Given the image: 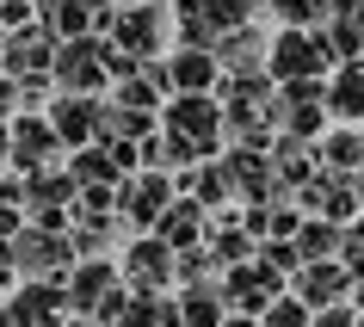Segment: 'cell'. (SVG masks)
Returning <instances> with one entry per match:
<instances>
[{
    "mask_svg": "<svg viewBox=\"0 0 364 327\" xmlns=\"http://www.w3.org/2000/svg\"><path fill=\"white\" fill-rule=\"evenodd\" d=\"M161 136L186 142L198 161H216V154H223V142H229L223 99H216V93H173L167 112H161Z\"/></svg>",
    "mask_w": 364,
    "mask_h": 327,
    "instance_id": "1",
    "label": "cell"
},
{
    "mask_svg": "<svg viewBox=\"0 0 364 327\" xmlns=\"http://www.w3.org/2000/svg\"><path fill=\"white\" fill-rule=\"evenodd\" d=\"M253 25V0H173V38L186 50H223Z\"/></svg>",
    "mask_w": 364,
    "mask_h": 327,
    "instance_id": "2",
    "label": "cell"
},
{
    "mask_svg": "<svg viewBox=\"0 0 364 327\" xmlns=\"http://www.w3.org/2000/svg\"><path fill=\"white\" fill-rule=\"evenodd\" d=\"M105 38H112V50H124L130 62H161V50H167V38H173V6L167 0L117 6L112 25H105Z\"/></svg>",
    "mask_w": 364,
    "mask_h": 327,
    "instance_id": "3",
    "label": "cell"
},
{
    "mask_svg": "<svg viewBox=\"0 0 364 327\" xmlns=\"http://www.w3.org/2000/svg\"><path fill=\"white\" fill-rule=\"evenodd\" d=\"M112 80H117V50H112V38H68V43L56 50V93L105 99Z\"/></svg>",
    "mask_w": 364,
    "mask_h": 327,
    "instance_id": "4",
    "label": "cell"
},
{
    "mask_svg": "<svg viewBox=\"0 0 364 327\" xmlns=\"http://www.w3.org/2000/svg\"><path fill=\"white\" fill-rule=\"evenodd\" d=\"M333 68H340V56H333V43L321 38V25H315V31H278V38H272L266 75L278 80V87H290V80H327Z\"/></svg>",
    "mask_w": 364,
    "mask_h": 327,
    "instance_id": "5",
    "label": "cell"
},
{
    "mask_svg": "<svg viewBox=\"0 0 364 327\" xmlns=\"http://www.w3.org/2000/svg\"><path fill=\"white\" fill-rule=\"evenodd\" d=\"M173 204H179V179L173 173H136L117 186V223L136 235H154Z\"/></svg>",
    "mask_w": 364,
    "mask_h": 327,
    "instance_id": "6",
    "label": "cell"
},
{
    "mask_svg": "<svg viewBox=\"0 0 364 327\" xmlns=\"http://www.w3.org/2000/svg\"><path fill=\"white\" fill-rule=\"evenodd\" d=\"M13 253H19V278H50V284H68V272L80 266L75 241L56 235V229H38V223L13 241Z\"/></svg>",
    "mask_w": 364,
    "mask_h": 327,
    "instance_id": "7",
    "label": "cell"
},
{
    "mask_svg": "<svg viewBox=\"0 0 364 327\" xmlns=\"http://www.w3.org/2000/svg\"><path fill=\"white\" fill-rule=\"evenodd\" d=\"M124 266L117 259H80L75 272H68V303H75V315H87V321H105V309L124 296Z\"/></svg>",
    "mask_w": 364,
    "mask_h": 327,
    "instance_id": "8",
    "label": "cell"
},
{
    "mask_svg": "<svg viewBox=\"0 0 364 327\" xmlns=\"http://www.w3.org/2000/svg\"><path fill=\"white\" fill-rule=\"evenodd\" d=\"M290 290V278H278V272L266 266V259H247V266H229L223 272V296H229V315H266L278 296Z\"/></svg>",
    "mask_w": 364,
    "mask_h": 327,
    "instance_id": "9",
    "label": "cell"
},
{
    "mask_svg": "<svg viewBox=\"0 0 364 327\" xmlns=\"http://www.w3.org/2000/svg\"><path fill=\"white\" fill-rule=\"evenodd\" d=\"M278 136H303V142H321L327 136V80H290V87H278Z\"/></svg>",
    "mask_w": 364,
    "mask_h": 327,
    "instance_id": "10",
    "label": "cell"
},
{
    "mask_svg": "<svg viewBox=\"0 0 364 327\" xmlns=\"http://www.w3.org/2000/svg\"><path fill=\"white\" fill-rule=\"evenodd\" d=\"M117 266H124V284H130V290H154V296H167V284H179V253H173L161 235H136Z\"/></svg>",
    "mask_w": 364,
    "mask_h": 327,
    "instance_id": "11",
    "label": "cell"
},
{
    "mask_svg": "<svg viewBox=\"0 0 364 327\" xmlns=\"http://www.w3.org/2000/svg\"><path fill=\"white\" fill-rule=\"evenodd\" d=\"M62 161V136H56V124L43 112H25V117H13V173L19 179H31V173H43V167H56Z\"/></svg>",
    "mask_w": 364,
    "mask_h": 327,
    "instance_id": "12",
    "label": "cell"
},
{
    "mask_svg": "<svg viewBox=\"0 0 364 327\" xmlns=\"http://www.w3.org/2000/svg\"><path fill=\"white\" fill-rule=\"evenodd\" d=\"M43 117L56 124V136H62V149H68V154L93 149L99 136H105V99H87V93H56Z\"/></svg>",
    "mask_w": 364,
    "mask_h": 327,
    "instance_id": "13",
    "label": "cell"
},
{
    "mask_svg": "<svg viewBox=\"0 0 364 327\" xmlns=\"http://www.w3.org/2000/svg\"><path fill=\"white\" fill-rule=\"evenodd\" d=\"M6 303H13V321H19V327H68V321H75L68 284H50V278H25Z\"/></svg>",
    "mask_w": 364,
    "mask_h": 327,
    "instance_id": "14",
    "label": "cell"
},
{
    "mask_svg": "<svg viewBox=\"0 0 364 327\" xmlns=\"http://www.w3.org/2000/svg\"><path fill=\"white\" fill-rule=\"evenodd\" d=\"M56 50H62L56 31H50V25H31V31H13V38H6V56H0V68H6L13 80L56 75Z\"/></svg>",
    "mask_w": 364,
    "mask_h": 327,
    "instance_id": "15",
    "label": "cell"
},
{
    "mask_svg": "<svg viewBox=\"0 0 364 327\" xmlns=\"http://www.w3.org/2000/svg\"><path fill=\"white\" fill-rule=\"evenodd\" d=\"M38 13H43V25L68 43V38H105V25H112L117 6L112 0H38Z\"/></svg>",
    "mask_w": 364,
    "mask_h": 327,
    "instance_id": "16",
    "label": "cell"
},
{
    "mask_svg": "<svg viewBox=\"0 0 364 327\" xmlns=\"http://www.w3.org/2000/svg\"><path fill=\"white\" fill-rule=\"evenodd\" d=\"M352 284H358V278H352L340 259H321V266H303L290 278V296H303V303L321 315V309H340L346 296H352Z\"/></svg>",
    "mask_w": 364,
    "mask_h": 327,
    "instance_id": "17",
    "label": "cell"
},
{
    "mask_svg": "<svg viewBox=\"0 0 364 327\" xmlns=\"http://www.w3.org/2000/svg\"><path fill=\"white\" fill-rule=\"evenodd\" d=\"M167 75H173V93H223V56L216 50H173L167 56Z\"/></svg>",
    "mask_w": 364,
    "mask_h": 327,
    "instance_id": "18",
    "label": "cell"
},
{
    "mask_svg": "<svg viewBox=\"0 0 364 327\" xmlns=\"http://www.w3.org/2000/svg\"><path fill=\"white\" fill-rule=\"evenodd\" d=\"M210 223H216V216L204 210L198 198H179V204L161 216V229H154V235H161L173 253H192V247H204V241H210Z\"/></svg>",
    "mask_w": 364,
    "mask_h": 327,
    "instance_id": "19",
    "label": "cell"
},
{
    "mask_svg": "<svg viewBox=\"0 0 364 327\" xmlns=\"http://www.w3.org/2000/svg\"><path fill=\"white\" fill-rule=\"evenodd\" d=\"M315 154H321L327 173L358 179V173H364V130H358V124H340V130H327L321 142H315Z\"/></svg>",
    "mask_w": 364,
    "mask_h": 327,
    "instance_id": "20",
    "label": "cell"
},
{
    "mask_svg": "<svg viewBox=\"0 0 364 327\" xmlns=\"http://www.w3.org/2000/svg\"><path fill=\"white\" fill-rule=\"evenodd\" d=\"M179 198H198L204 210H223L235 198V186H229V167L223 161H198L192 173H179Z\"/></svg>",
    "mask_w": 364,
    "mask_h": 327,
    "instance_id": "21",
    "label": "cell"
},
{
    "mask_svg": "<svg viewBox=\"0 0 364 327\" xmlns=\"http://www.w3.org/2000/svg\"><path fill=\"white\" fill-rule=\"evenodd\" d=\"M223 321H229L223 278H216V284H192V290H179V327H223Z\"/></svg>",
    "mask_w": 364,
    "mask_h": 327,
    "instance_id": "22",
    "label": "cell"
},
{
    "mask_svg": "<svg viewBox=\"0 0 364 327\" xmlns=\"http://www.w3.org/2000/svg\"><path fill=\"white\" fill-rule=\"evenodd\" d=\"M340 247H346V229H340V223H327V216H309L303 235H296V253H303V266L340 259Z\"/></svg>",
    "mask_w": 364,
    "mask_h": 327,
    "instance_id": "23",
    "label": "cell"
},
{
    "mask_svg": "<svg viewBox=\"0 0 364 327\" xmlns=\"http://www.w3.org/2000/svg\"><path fill=\"white\" fill-rule=\"evenodd\" d=\"M68 173H75L80 192H87V186H124V167L112 161V149H105V142H93V149H75V167H68Z\"/></svg>",
    "mask_w": 364,
    "mask_h": 327,
    "instance_id": "24",
    "label": "cell"
},
{
    "mask_svg": "<svg viewBox=\"0 0 364 327\" xmlns=\"http://www.w3.org/2000/svg\"><path fill=\"white\" fill-rule=\"evenodd\" d=\"M266 13L284 19V31H315V25H327L333 0H266Z\"/></svg>",
    "mask_w": 364,
    "mask_h": 327,
    "instance_id": "25",
    "label": "cell"
},
{
    "mask_svg": "<svg viewBox=\"0 0 364 327\" xmlns=\"http://www.w3.org/2000/svg\"><path fill=\"white\" fill-rule=\"evenodd\" d=\"M259 327H315V309H309L303 296H290V290H284V296L259 315Z\"/></svg>",
    "mask_w": 364,
    "mask_h": 327,
    "instance_id": "26",
    "label": "cell"
},
{
    "mask_svg": "<svg viewBox=\"0 0 364 327\" xmlns=\"http://www.w3.org/2000/svg\"><path fill=\"white\" fill-rule=\"evenodd\" d=\"M31 25H43L38 0H0V31L13 38V31H31Z\"/></svg>",
    "mask_w": 364,
    "mask_h": 327,
    "instance_id": "27",
    "label": "cell"
},
{
    "mask_svg": "<svg viewBox=\"0 0 364 327\" xmlns=\"http://www.w3.org/2000/svg\"><path fill=\"white\" fill-rule=\"evenodd\" d=\"M259 259H266L278 278H296V272H303V253H296V241H266V247H259Z\"/></svg>",
    "mask_w": 364,
    "mask_h": 327,
    "instance_id": "28",
    "label": "cell"
},
{
    "mask_svg": "<svg viewBox=\"0 0 364 327\" xmlns=\"http://www.w3.org/2000/svg\"><path fill=\"white\" fill-rule=\"evenodd\" d=\"M340 266L352 272V278H364V216L346 229V247H340Z\"/></svg>",
    "mask_w": 364,
    "mask_h": 327,
    "instance_id": "29",
    "label": "cell"
},
{
    "mask_svg": "<svg viewBox=\"0 0 364 327\" xmlns=\"http://www.w3.org/2000/svg\"><path fill=\"white\" fill-rule=\"evenodd\" d=\"M0 210H25V179L13 173V167L0 173Z\"/></svg>",
    "mask_w": 364,
    "mask_h": 327,
    "instance_id": "30",
    "label": "cell"
},
{
    "mask_svg": "<svg viewBox=\"0 0 364 327\" xmlns=\"http://www.w3.org/2000/svg\"><path fill=\"white\" fill-rule=\"evenodd\" d=\"M315 327H364V315L352 303H340V309H321V315H315Z\"/></svg>",
    "mask_w": 364,
    "mask_h": 327,
    "instance_id": "31",
    "label": "cell"
},
{
    "mask_svg": "<svg viewBox=\"0 0 364 327\" xmlns=\"http://www.w3.org/2000/svg\"><path fill=\"white\" fill-rule=\"evenodd\" d=\"M13 112H19V80L0 68V117H13Z\"/></svg>",
    "mask_w": 364,
    "mask_h": 327,
    "instance_id": "32",
    "label": "cell"
},
{
    "mask_svg": "<svg viewBox=\"0 0 364 327\" xmlns=\"http://www.w3.org/2000/svg\"><path fill=\"white\" fill-rule=\"evenodd\" d=\"M25 229H31V223H25V210H0V241H19Z\"/></svg>",
    "mask_w": 364,
    "mask_h": 327,
    "instance_id": "33",
    "label": "cell"
},
{
    "mask_svg": "<svg viewBox=\"0 0 364 327\" xmlns=\"http://www.w3.org/2000/svg\"><path fill=\"white\" fill-rule=\"evenodd\" d=\"M19 278V253H13V241H0V290Z\"/></svg>",
    "mask_w": 364,
    "mask_h": 327,
    "instance_id": "34",
    "label": "cell"
},
{
    "mask_svg": "<svg viewBox=\"0 0 364 327\" xmlns=\"http://www.w3.org/2000/svg\"><path fill=\"white\" fill-rule=\"evenodd\" d=\"M6 161H13V124L0 117V173H6Z\"/></svg>",
    "mask_w": 364,
    "mask_h": 327,
    "instance_id": "35",
    "label": "cell"
},
{
    "mask_svg": "<svg viewBox=\"0 0 364 327\" xmlns=\"http://www.w3.org/2000/svg\"><path fill=\"white\" fill-rule=\"evenodd\" d=\"M223 327H259V321H253V315H229Z\"/></svg>",
    "mask_w": 364,
    "mask_h": 327,
    "instance_id": "36",
    "label": "cell"
},
{
    "mask_svg": "<svg viewBox=\"0 0 364 327\" xmlns=\"http://www.w3.org/2000/svg\"><path fill=\"white\" fill-rule=\"evenodd\" d=\"M0 327H19V321H13V303H0Z\"/></svg>",
    "mask_w": 364,
    "mask_h": 327,
    "instance_id": "37",
    "label": "cell"
},
{
    "mask_svg": "<svg viewBox=\"0 0 364 327\" xmlns=\"http://www.w3.org/2000/svg\"><path fill=\"white\" fill-rule=\"evenodd\" d=\"M68 327H99V321H87V315H75V321H68Z\"/></svg>",
    "mask_w": 364,
    "mask_h": 327,
    "instance_id": "38",
    "label": "cell"
},
{
    "mask_svg": "<svg viewBox=\"0 0 364 327\" xmlns=\"http://www.w3.org/2000/svg\"><path fill=\"white\" fill-rule=\"evenodd\" d=\"M0 56H6V31H0Z\"/></svg>",
    "mask_w": 364,
    "mask_h": 327,
    "instance_id": "39",
    "label": "cell"
},
{
    "mask_svg": "<svg viewBox=\"0 0 364 327\" xmlns=\"http://www.w3.org/2000/svg\"><path fill=\"white\" fill-rule=\"evenodd\" d=\"M112 6H136V0H112Z\"/></svg>",
    "mask_w": 364,
    "mask_h": 327,
    "instance_id": "40",
    "label": "cell"
},
{
    "mask_svg": "<svg viewBox=\"0 0 364 327\" xmlns=\"http://www.w3.org/2000/svg\"><path fill=\"white\" fill-rule=\"evenodd\" d=\"M358 130H364V124H358Z\"/></svg>",
    "mask_w": 364,
    "mask_h": 327,
    "instance_id": "41",
    "label": "cell"
}]
</instances>
